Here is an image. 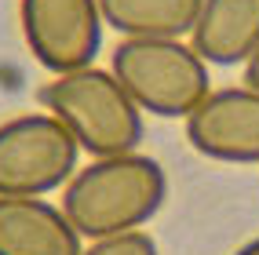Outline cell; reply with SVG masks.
Returning a JSON list of instances; mask_svg holds the SVG:
<instances>
[{
    "instance_id": "1",
    "label": "cell",
    "mask_w": 259,
    "mask_h": 255,
    "mask_svg": "<svg viewBox=\"0 0 259 255\" xmlns=\"http://www.w3.org/2000/svg\"><path fill=\"white\" fill-rule=\"evenodd\" d=\"M168 200V175L146 153L92 157L62 186L59 208L80 233V241L143 230Z\"/></svg>"
},
{
    "instance_id": "2",
    "label": "cell",
    "mask_w": 259,
    "mask_h": 255,
    "mask_svg": "<svg viewBox=\"0 0 259 255\" xmlns=\"http://www.w3.org/2000/svg\"><path fill=\"white\" fill-rule=\"evenodd\" d=\"M40 110L70 131L84 157H120L143 146L146 121L110 70H88L51 77L40 88Z\"/></svg>"
},
{
    "instance_id": "3",
    "label": "cell",
    "mask_w": 259,
    "mask_h": 255,
    "mask_svg": "<svg viewBox=\"0 0 259 255\" xmlns=\"http://www.w3.org/2000/svg\"><path fill=\"white\" fill-rule=\"evenodd\" d=\"M110 73L146 117L186 121L212 91V66L190 40L128 37L110 51Z\"/></svg>"
},
{
    "instance_id": "4",
    "label": "cell",
    "mask_w": 259,
    "mask_h": 255,
    "mask_svg": "<svg viewBox=\"0 0 259 255\" xmlns=\"http://www.w3.org/2000/svg\"><path fill=\"white\" fill-rule=\"evenodd\" d=\"M80 146L51 113L33 110L0 124V197H51L84 164Z\"/></svg>"
},
{
    "instance_id": "5",
    "label": "cell",
    "mask_w": 259,
    "mask_h": 255,
    "mask_svg": "<svg viewBox=\"0 0 259 255\" xmlns=\"http://www.w3.org/2000/svg\"><path fill=\"white\" fill-rule=\"evenodd\" d=\"M19 26L26 51L51 77L88 70L102 55L99 0H19Z\"/></svg>"
},
{
    "instance_id": "6",
    "label": "cell",
    "mask_w": 259,
    "mask_h": 255,
    "mask_svg": "<svg viewBox=\"0 0 259 255\" xmlns=\"http://www.w3.org/2000/svg\"><path fill=\"white\" fill-rule=\"evenodd\" d=\"M183 131L190 149L215 164H259V91L248 84L212 88L183 121Z\"/></svg>"
},
{
    "instance_id": "7",
    "label": "cell",
    "mask_w": 259,
    "mask_h": 255,
    "mask_svg": "<svg viewBox=\"0 0 259 255\" xmlns=\"http://www.w3.org/2000/svg\"><path fill=\"white\" fill-rule=\"evenodd\" d=\"M84 241L48 197H0V255H80Z\"/></svg>"
},
{
    "instance_id": "8",
    "label": "cell",
    "mask_w": 259,
    "mask_h": 255,
    "mask_svg": "<svg viewBox=\"0 0 259 255\" xmlns=\"http://www.w3.org/2000/svg\"><path fill=\"white\" fill-rule=\"evenodd\" d=\"M186 40L208 66H245L259 47V0H201Z\"/></svg>"
},
{
    "instance_id": "9",
    "label": "cell",
    "mask_w": 259,
    "mask_h": 255,
    "mask_svg": "<svg viewBox=\"0 0 259 255\" xmlns=\"http://www.w3.org/2000/svg\"><path fill=\"white\" fill-rule=\"evenodd\" d=\"M102 22L120 40L128 37H164L186 40L197 22L201 0H99Z\"/></svg>"
},
{
    "instance_id": "10",
    "label": "cell",
    "mask_w": 259,
    "mask_h": 255,
    "mask_svg": "<svg viewBox=\"0 0 259 255\" xmlns=\"http://www.w3.org/2000/svg\"><path fill=\"white\" fill-rule=\"evenodd\" d=\"M80 255H161V248L146 230H132V233L102 237V241H84Z\"/></svg>"
},
{
    "instance_id": "11",
    "label": "cell",
    "mask_w": 259,
    "mask_h": 255,
    "mask_svg": "<svg viewBox=\"0 0 259 255\" xmlns=\"http://www.w3.org/2000/svg\"><path fill=\"white\" fill-rule=\"evenodd\" d=\"M241 70H245V77H241V84H248V88H255L259 91V47L252 51V59L241 66Z\"/></svg>"
},
{
    "instance_id": "12",
    "label": "cell",
    "mask_w": 259,
    "mask_h": 255,
    "mask_svg": "<svg viewBox=\"0 0 259 255\" xmlns=\"http://www.w3.org/2000/svg\"><path fill=\"white\" fill-rule=\"evenodd\" d=\"M234 255H259V237H252V241H245Z\"/></svg>"
}]
</instances>
